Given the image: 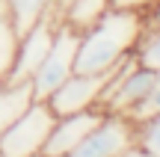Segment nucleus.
Segmentation results:
<instances>
[{"label":"nucleus","instance_id":"13","mask_svg":"<svg viewBox=\"0 0 160 157\" xmlns=\"http://www.w3.org/2000/svg\"><path fill=\"white\" fill-rule=\"evenodd\" d=\"M137 145L151 157H160V116L137 125Z\"/></svg>","mask_w":160,"mask_h":157},{"label":"nucleus","instance_id":"17","mask_svg":"<svg viewBox=\"0 0 160 157\" xmlns=\"http://www.w3.org/2000/svg\"><path fill=\"white\" fill-rule=\"evenodd\" d=\"M36 157H48V154H36Z\"/></svg>","mask_w":160,"mask_h":157},{"label":"nucleus","instance_id":"15","mask_svg":"<svg viewBox=\"0 0 160 157\" xmlns=\"http://www.w3.org/2000/svg\"><path fill=\"white\" fill-rule=\"evenodd\" d=\"M0 15H6V0H0Z\"/></svg>","mask_w":160,"mask_h":157},{"label":"nucleus","instance_id":"10","mask_svg":"<svg viewBox=\"0 0 160 157\" xmlns=\"http://www.w3.org/2000/svg\"><path fill=\"white\" fill-rule=\"evenodd\" d=\"M57 0H6V15L18 36H24Z\"/></svg>","mask_w":160,"mask_h":157},{"label":"nucleus","instance_id":"14","mask_svg":"<svg viewBox=\"0 0 160 157\" xmlns=\"http://www.w3.org/2000/svg\"><path fill=\"white\" fill-rule=\"evenodd\" d=\"M110 3H113V9H131V12L145 15L148 9H154L160 0H110Z\"/></svg>","mask_w":160,"mask_h":157},{"label":"nucleus","instance_id":"3","mask_svg":"<svg viewBox=\"0 0 160 157\" xmlns=\"http://www.w3.org/2000/svg\"><path fill=\"white\" fill-rule=\"evenodd\" d=\"M53 122H57V116L48 107V101H33V107L18 122L9 125L0 134V157H36V154H42L48 136H51Z\"/></svg>","mask_w":160,"mask_h":157},{"label":"nucleus","instance_id":"5","mask_svg":"<svg viewBox=\"0 0 160 157\" xmlns=\"http://www.w3.org/2000/svg\"><path fill=\"white\" fill-rule=\"evenodd\" d=\"M122 65H125V59H122L119 65H113V68H107V71H95V74H80V71H74V74L48 98V107L53 110L57 119L80 113V110H89V107H101L104 92H107L110 83L116 80Z\"/></svg>","mask_w":160,"mask_h":157},{"label":"nucleus","instance_id":"12","mask_svg":"<svg viewBox=\"0 0 160 157\" xmlns=\"http://www.w3.org/2000/svg\"><path fill=\"white\" fill-rule=\"evenodd\" d=\"M133 56H137L139 65L160 71V30H154V33L145 30L142 39H139V45L133 47Z\"/></svg>","mask_w":160,"mask_h":157},{"label":"nucleus","instance_id":"2","mask_svg":"<svg viewBox=\"0 0 160 157\" xmlns=\"http://www.w3.org/2000/svg\"><path fill=\"white\" fill-rule=\"evenodd\" d=\"M77 47H80V33H77V30H71L68 24H59L57 39H53L48 56L42 59V65L36 68V74L30 77L36 101H48L71 74H74Z\"/></svg>","mask_w":160,"mask_h":157},{"label":"nucleus","instance_id":"16","mask_svg":"<svg viewBox=\"0 0 160 157\" xmlns=\"http://www.w3.org/2000/svg\"><path fill=\"white\" fill-rule=\"evenodd\" d=\"M57 3H59V9H62V6H68V3H71V0H57Z\"/></svg>","mask_w":160,"mask_h":157},{"label":"nucleus","instance_id":"6","mask_svg":"<svg viewBox=\"0 0 160 157\" xmlns=\"http://www.w3.org/2000/svg\"><path fill=\"white\" fill-rule=\"evenodd\" d=\"M137 142V125L122 113H107L68 157H122Z\"/></svg>","mask_w":160,"mask_h":157},{"label":"nucleus","instance_id":"7","mask_svg":"<svg viewBox=\"0 0 160 157\" xmlns=\"http://www.w3.org/2000/svg\"><path fill=\"white\" fill-rule=\"evenodd\" d=\"M107 116V110L101 107H89V110H80V113H71V116H59L51 128V136H48L42 154L48 157H68L86 136L92 134L101 119Z\"/></svg>","mask_w":160,"mask_h":157},{"label":"nucleus","instance_id":"9","mask_svg":"<svg viewBox=\"0 0 160 157\" xmlns=\"http://www.w3.org/2000/svg\"><path fill=\"white\" fill-rule=\"evenodd\" d=\"M110 9H113L110 0H71L68 6H62V24H68L77 33H86V30H92Z\"/></svg>","mask_w":160,"mask_h":157},{"label":"nucleus","instance_id":"1","mask_svg":"<svg viewBox=\"0 0 160 157\" xmlns=\"http://www.w3.org/2000/svg\"><path fill=\"white\" fill-rule=\"evenodd\" d=\"M145 33V15L131 9H110L92 30L80 33L77 62L74 71L80 74H95L119 65L133 53Z\"/></svg>","mask_w":160,"mask_h":157},{"label":"nucleus","instance_id":"4","mask_svg":"<svg viewBox=\"0 0 160 157\" xmlns=\"http://www.w3.org/2000/svg\"><path fill=\"white\" fill-rule=\"evenodd\" d=\"M59 24H62V9H59V3H53L27 33L18 36L15 62H12V71L6 77V83H24V80H30L36 74V68L42 65V59L48 56L53 39H57Z\"/></svg>","mask_w":160,"mask_h":157},{"label":"nucleus","instance_id":"11","mask_svg":"<svg viewBox=\"0 0 160 157\" xmlns=\"http://www.w3.org/2000/svg\"><path fill=\"white\" fill-rule=\"evenodd\" d=\"M15 51H18V33L12 27L9 15H0V83H6L15 62Z\"/></svg>","mask_w":160,"mask_h":157},{"label":"nucleus","instance_id":"8","mask_svg":"<svg viewBox=\"0 0 160 157\" xmlns=\"http://www.w3.org/2000/svg\"><path fill=\"white\" fill-rule=\"evenodd\" d=\"M36 95H33V83H0V134L9 125H15L24 113L33 107Z\"/></svg>","mask_w":160,"mask_h":157}]
</instances>
